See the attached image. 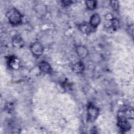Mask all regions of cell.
<instances>
[{
	"mask_svg": "<svg viewBox=\"0 0 134 134\" xmlns=\"http://www.w3.org/2000/svg\"><path fill=\"white\" fill-rule=\"evenodd\" d=\"M128 117L130 118V116L128 115L126 110H121L118 113L117 125L122 131H128L131 128V125L127 119Z\"/></svg>",
	"mask_w": 134,
	"mask_h": 134,
	"instance_id": "6da1fadb",
	"label": "cell"
},
{
	"mask_svg": "<svg viewBox=\"0 0 134 134\" xmlns=\"http://www.w3.org/2000/svg\"><path fill=\"white\" fill-rule=\"evenodd\" d=\"M7 17L9 23L13 25H18L22 21V15L15 8L10 9L7 13Z\"/></svg>",
	"mask_w": 134,
	"mask_h": 134,
	"instance_id": "7a4b0ae2",
	"label": "cell"
},
{
	"mask_svg": "<svg viewBox=\"0 0 134 134\" xmlns=\"http://www.w3.org/2000/svg\"><path fill=\"white\" fill-rule=\"evenodd\" d=\"M87 120L90 122L94 121L99 114V109L92 104H90L87 106Z\"/></svg>",
	"mask_w": 134,
	"mask_h": 134,
	"instance_id": "3957f363",
	"label": "cell"
},
{
	"mask_svg": "<svg viewBox=\"0 0 134 134\" xmlns=\"http://www.w3.org/2000/svg\"><path fill=\"white\" fill-rule=\"evenodd\" d=\"M30 49L32 53L37 57H39L41 55L44 50L42 44L37 41L32 43L30 45Z\"/></svg>",
	"mask_w": 134,
	"mask_h": 134,
	"instance_id": "277c9868",
	"label": "cell"
},
{
	"mask_svg": "<svg viewBox=\"0 0 134 134\" xmlns=\"http://www.w3.org/2000/svg\"><path fill=\"white\" fill-rule=\"evenodd\" d=\"M76 52L77 55L81 58H84L88 55V50L83 46H77L76 47Z\"/></svg>",
	"mask_w": 134,
	"mask_h": 134,
	"instance_id": "5b68a950",
	"label": "cell"
},
{
	"mask_svg": "<svg viewBox=\"0 0 134 134\" xmlns=\"http://www.w3.org/2000/svg\"><path fill=\"white\" fill-rule=\"evenodd\" d=\"M100 23V18L98 14H93L90 21V25L93 28L97 27Z\"/></svg>",
	"mask_w": 134,
	"mask_h": 134,
	"instance_id": "8992f818",
	"label": "cell"
},
{
	"mask_svg": "<svg viewBox=\"0 0 134 134\" xmlns=\"http://www.w3.org/2000/svg\"><path fill=\"white\" fill-rule=\"evenodd\" d=\"M12 44L15 48H20L24 46V42L20 36L16 35L12 39Z\"/></svg>",
	"mask_w": 134,
	"mask_h": 134,
	"instance_id": "52a82bcc",
	"label": "cell"
},
{
	"mask_svg": "<svg viewBox=\"0 0 134 134\" xmlns=\"http://www.w3.org/2000/svg\"><path fill=\"white\" fill-rule=\"evenodd\" d=\"M40 70L44 73H50L51 68L50 65L46 61H41L39 64Z\"/></svg>",
	"mask_w": 134,
	"mask_h": 134,
	"instance_id": "ba28073f",
	"label": "cell"
},
{
	"mask_svg": "<svg viewBox=\"0 0 134 134\" xmlns=\"http://www.w3.org/2000/svg\"><path fill=\"white\" fill-rule=\"evenodd\" d=\"M72 70L76 73H81L84 70V65L82 62L79 61L73 65Z\"/></svg>",
	"mask_w": 134,
	"mask_h": 134,
	"instance_id": "9c48e42d",
	"label": "cell"
},
{
	"mask_svg": "<svg viewBox=\"0 0 134 134\" xmlns=\"http://www.w3.org/2000/svg\"><path fill=\"white\" fill-rule=\"evenodd\" d=\"M35 10L36 13H37L38 15L41 16L44 15L47 12L46 6L42 4H40L36 5L35 7Z\"/></svg>",
	"mask_w": 134,
	"mask_h": 134,
	"instance_id": "30bf717a",
	"label": "cell"
},
{
	"mask_svg": "<svg viewBox=\"0 0 134 134\" xmlns=\"http://www.w3.org/2000/svg\"><path fill=\"white\" fill-rule=\"evenodd\" d=\"M92 28V27L90 26V24H85V23L81 24L79 26L80 30L83 34H90L92 31V30H91Z\"/></svg>",
	"mask_w": 134,
	"mask_h": 134,
	"instance_id": "8fae6325",
	"label": "cell"
},
{
	"mask_svg": "<svg viewBox=\"0 0 134 134\" xmlns=\"http://www.w3.org/2000/svg\"><path fill=\"white\" fill-rule=\"evenodd\" d=\"M85 4L88 9L93 10L96 8L97 6V2L95 1H87L85 2Z\"/></svg>",
	"mask_w": 134,
	"mask_h": 134,
	"instance_id": "7c38bea8",
	"label": "cell"
},
{
	"mask_svg": "<svg viewBox=\"0 0 134 134\" xmlns=\"http://www.w3.org/2000/svg\"><path fill=\"white\" fill-rule=\"evenodd\" d=\"M112 28L114 30H117L119 28V22L118 19L116 18H112L111 19Z\"/></svg>",
	"mask_w": 134,
	"mask_h": 134,
	"instance_id": "4fadbf2b",
	"label": "cell"
},
{
	"mask_svg": "<svg viewBox=\"0 0 134 134\" xmlns=\"http://www.w3.org/2000/svg\"><path fill=\"white\" fill-rule=\"evenodd\" d=\"M110 5H111L112 8L114 10H117L119 8V3H118V1H111L110 2Z\"/></svg>",
	"mask_w": 134,
	"mask_h": 134,
	"instance_id": "5bb4252c",
	"label": "cell"
},
{
	"mask_svg": "<svg viewBox=\"0 0 134 134\" xmlns=\"http://www.w3.org/2000/svg\"><path fill=\"white\" fill-rule=\"evenodd\" d=\"M62 3L63 5L65 6H68V5H70V4H72L71 1H62Z\"/></svg>",
	"mask_w": 134,
	"mask_h": 134,
	"instance_id": "9a60e30c",
	"label": "cell"
}]
</instances>
